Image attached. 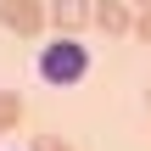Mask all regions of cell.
I'll list each match as a JSON object with an SVG mask.
<instances>
[{
  "mask_svg": "<svg viewBox=\"0 0 151 151\" xmlns=\"http://www.w3.org/2000/svg\"><path fill=\"white\" fill-rule=\"evenodd\" d=\"M45 22H50V0H0V28L34 39Z\"/></svg>",
  "mask_w": 151,
  "mask_h": 151,
  "instance_id": "2",
  "label": "cell"
},
{
  "mask_svg": "<svg viewBox=\"0 0 151 151\" xmlns=\"http://www.w3.org/2000/svg\"><path fill=\"white\" fill-rule=\"evenodd\" d=\"M22 123V95L17 90H0V134H11Z\"/></svg>",
  "mask_w": 151,
  "mask_h": 151,
  "instance_id": "5",
  "label": "cell"
},
{
  "mask_svg": "<svg viewBox=\"0 0 151 151\" xmlns=\"http://www.w3.org/2000/svg\"><path fill=\"white\" fill-rule=\"evenodd\" d=\"M39 78L45 84H56V90H67V84H78L84 73H90V45H78V34H56L50 45H39Z\"/></svg>",
  "mask_w": 151,
  "mask_h": 151,
  "instance_id": "1",
  "label": "cell"
},
{
  "mask_svg": "<svg viewBox=\"0 0 151 151\" xmlns=\"http://www.w3.org/2000/svg\"><path fill=\"white\" fill-rule=\"evenodd\" d=\"M95 28H101V34H129V28H134L129 0H95Z\"/></svg>",
  "mask_w": 151,
  "mask_h": 151,
  "instance_id": "4",
  "label": "cell"
},
{
  "mask_svg": "<svg viewBox=\"0 0 151 151\" xmlns=\"http://www.w3.org/2000/svg\"><path fill=\"white\" fill-rule=\"evenodd\" d=\"M84 22H95V0H50V28L56 34H78Z\"/></svg>",
  "mask_w": 151,
  "mask_h": 151,
  "instance_id": "3",
  "label": "cell"
},
{
  "mask_svg": "<svg viewBox=\"0 0 151 151\" xmlns=\"http://www.w3.org/2000/svg\"><path fill=\"white\" fill-rule=\"evenodd\" d=\"M146 106H151V90H146Z\"/></svg>",
  "mask_w": 151,
  "mask_h": 151,
  "instance_id": "9",
  "label": "cell"
},
{
  "mask_svg": "<svg viewBox=\"0 0 151 151\" xmlns=\"http://www.w3.org/2000/svg\"><path fill=\"white\" fill-rule=\"evenodd\" d=\"M34 151H73V146H67V140H56V134H39V140H34Z\"/></svg>",
  "mask_w": 151,
  "mask_h": 151,
  "instance_id": "6",
  "label": "cell"
},
{
  "mask_svg": "<svg viewBox=\"0 0 151 151\" xmlns=\"http://www.w3.org/2000/svg\"><path fill=\"white\" fill-rule=\"evenodd\" d=\"M134 6H140V11H151V0H134Z\"/></svg>",
  "mask_w": 151,
  "mask_h": 151,
  "instance_id": "8",
  "label": "cell"
},
{
  "mask_svg": "<svg viewBox=\"0 0 151 151\" xmlns=\"http://www.w3.org/2000/svg\"><path fill=\"white\" fill-rule=\"evenodd\" d=\"M134 34H140V39L151 45V11H140V17H134Z\"/></svg>",
  "mask_w": 151,
  "mask_h": 151,
  "instance_id": "7",
  "label": "cell"
}]
</instances>
